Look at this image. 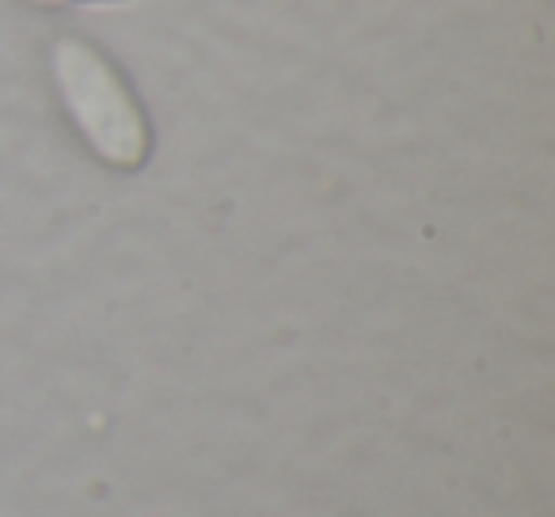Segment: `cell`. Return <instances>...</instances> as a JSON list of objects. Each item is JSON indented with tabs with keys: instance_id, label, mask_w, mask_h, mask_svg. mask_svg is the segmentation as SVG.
Masks as SVG:
<instances>
[{
	"instance_id": "obj_1",
	"label": "cell",
	"mask_w": 555,
	"mask_h": 517,
	"mask_svg": "<svg viewBox=\"0 0 555 517\" xmlns=\"http://www.w3.org/2000/svg\"><path fill=\"white\" fill-rule=\"evenodd\" d=\"M54 77L65 111L92 153L111 168L138 171L153 153V130L111 57L92 42L65 35L54 47Z\"/></svg>"
}]
</instances>
